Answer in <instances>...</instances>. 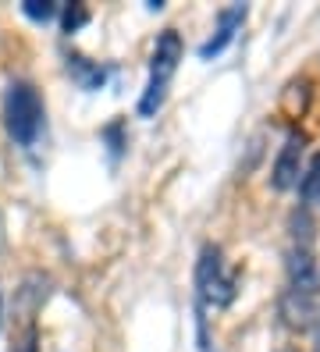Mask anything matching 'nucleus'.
<instances>
[{
  "label": "nucleus",
  "instance_id": "obj_1",
  "mask_svg": "<svg viewBox=\"0 0 320 352\" xmlns=\"http://www.w3.org/2000/svg\"><path fill=\"white\" fill-rule=\"evenodd\" d=\"M4 129L18 146H36L43 132V100L39 89L25 78H14L4 93Z\"/></svg>",
  "mask_w": 320,
  "mask_h": 352
},
{
  "label": "nucleus",
  "instance_id": "obj_3",
  "mask_svg": "<svg viewBox=\"0 0 320 352\" xmlns=\"http://www.w3.org/2000/svg\"><path fill=\"white\" fill-rule=\"evenodd\" d=\"M196 292H200V302L213 309L231 306L235 296H239V281L224 267V256L217 245H203L200 263H196Z\"/></svg>",
  "mask_w": 320,
  "mask_h": 352
},
{
  "label": "nucleus",
  "instance_id": "obj_11",
  "mask_svg": "<svg viewBox=\"0 0 320 352\" xmlns=\"http://www.w3.org/2000/svg\"><path fill=\"white\" fill-rule=\"evenodd\" d=\"M313 352H320V314H317V324H313Z\"/></svg>",
  "mask_w": 320,
  "mask_h": 352
},
{
  "label": "nucleus",
  "instance_id": "obj_5",
  "mask_svg": "<svg viewBox=\"0 0 320 352\" xmlns=\"http://www.w3.org/2000/svg\"><path fill=\"white\" fill-rule=\"evenodd\" d=\"M242 22H246V4H231V8H224L221 14H217V32H213L206 43L200 47V57L203 60H210V57H217L231 39H235V32L242 29Z\"/></svg>",
  "mask_w": 320,
  "mask_h": 352
},
{
  "label": "nucleus",
  "instance_id": "obj_2",
  "mask_svg": "<svg viewBox=\"0 0 320 352\" xmlns=\"http://www.w3.org/2000/svg\"><path fill=\"white\" fill-rule=\"evenodd\" d=\"M178 60H182V36L175 29H164L157 36V47H153V60H149V82H146V93L139 100V114L142 118H153L164 100H167V86L178 72Z\"/></svg>",
  "mask_w": 320,
  "mask_h": 352
},
{
  "label": "nucleus",
  "instance_id": "obj_7",
  "mask_svg": "<svg viewBox=\"0 0 320 352\" xmlns=\"http://www.w3.org/2000/svg\"><path fill=\"white\" fill-rule=\"evenodd\" d=\"M68 72L78 75V82H82L85 89H93V86H100V82H103V68H85L82 57H72V60H68Z\"/></svg>",
  "mask_w": 320,
  "mask_h": 352
},
{
  "label": "nucleus",
  "instance_id": "obj_4",
  "mask_svg": "<svg viewBox=\"0 0 320 352\" xmlns=\"http://www.w3.org/2000/svg\"><path fill=\"white\" fill-rule=\"evenodd\" d=\"M303 153H306V135L292 129L285 135V146L281 153H277L274 160V171H270V182H274V189H292V185H299V175H303Z\"/></svg>",
  "mask_w": 320,
  "mask_h": 352
},
{
  "label": "nucleus",
  "instance_id": "obj_12",
  "mask_svg": "<svg viewBox=\"0 0 320 352\" xmlns=\"http://www.w3.org/2000/svg\"><path fill=\"white\" fill-rule=\"evenodd\" d=\"M281 352H295V349H281Z\"/></svg>",
  "mask_w": 320,
  "mask_h": 352
},
{
  "label": "nucleus",
  "instance_id": "obj_8",
  "mask_svg": "<svg viewBox=\"0 0 320 352\" xmlns=\"http://www.w3.org/2000/svg\"><path fill=\"white\" fill-rule=\"evenodd\" d=\"M21 11H25L29 18H36V22H47V18H54V4L50 0H25V4H21Z\"/></svg>",
  "mask_w": 320,
  "mask_h": 352
},
{
  "label": "nucleus",
  "instance_id": "obj_6",
  "mask_svg": "<svg viewBox=\"0 0 320 352\" xmlns=\"http://www.w3.org/2000/svg\"><path fill=\"white\" fill-rule=\"evenodd\" d=\"M303 203L306 206H313V210H320V150L313 153V160H310V168L303 171Z\"/></svg>",
  "mask_w": 320,
  "mask_h": 352
},
{
  "label": "nucleus",
  "instance_id": "obj_9",
  "mask_svg": "<svg viewBox=\"0 0 320 352\" xmlns=\"http://www.w3.org/2000/svg\"><path fill=\"white\" fill-rule=\"evenodd\" d=\"M85 22H89V11H85L82 4H72L68 11H64V32H78Z\"/></svg>",
  "mask_w": 320,
  "mask_h": 352
},
{
  "label": "nucleus",
  "instance_id": "obj_10",
  "mask_svg": "<svg viewBox=\"0 0 320 352\" xmlns=\"http://www.w3.org/2000/svg\"><path fill=\"white\" fill-rule=\"evenodd\" d=\"M11 352H39V335H36V327H29L25 335H21L18 342H14V349Z\"/></svg>",
  "mask_w": 320,
  "mask_h": 352
}]
</instances>
